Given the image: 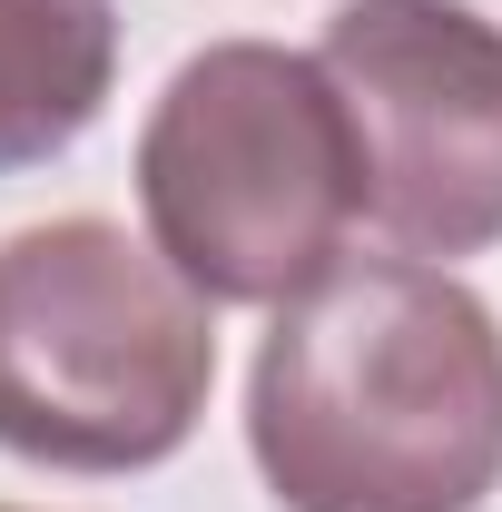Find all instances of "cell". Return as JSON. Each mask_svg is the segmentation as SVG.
I'll return each instance as SVG.
<instances>
[{"mask_svg":"<svg viewBox=\"0 0 502 512\" xmlns=\"http://www.w3.org/2000/svg\"><path fill=\"white\" fill-rule=\"evenodd\" d=\"M138 217L148 247L207 306H286L345 266L365 227L355 119L315 50L207 40L138 128Z\"/></svg>","mask_w":502,"mask_h":512,"instance_id":"obj_2","label":"cell"},{"mask_svg":"<svg viewBox=\"0 0 502 512\" xmlns=\"http://www.w3.org/2000/svg\"><path fill=\"white\" fill-rule=\"evenodd\" d=\"M0 512H10V503H0Z\"/></svg>","mask_w":502,"mask_h":512,"instance_id":"obj_6","label":"cell"},{"mask_svg":"<svg viewBox=\"0 0 502 512\" xmlns=\"http://www.w3.org/2000/svg\"><path fill=\"white\" fill-rule=\"evenodd\" d=\"M119 89V0H0V178L69 158Z\"/></svg>","mask_w":502,"mask_h":512,"instance_id":"obj_5","label":"cell"},{"mask_svg":"<svg viewBox=\"0 0 502 512\" xmlns=\"http://www.w3.org/2000/svg\"><path fill=\"white\" fill-rule=\"evenodd\" d=\"M276 512H483L502 483V316L424 256L286 296L247 365Z\"/></svg>","mask_w":502,"mask_h":512,"instance_id":"obj_1","label":"cell"},{"mask_svg":"<svg viewBox=\"0 0 502 512\" xmlns=\"http://www.w3.org/2000/svg\"><path fill=\"white\" fill-rule=\"evenodd\" d=\"M315 60L355 119L384 247L424 266L502 247V20L473 0H345Z\"/></svg>","mask_w":502,"mask_h":512,"instance_id":"obj_4","label":"cell"},{"mask_svg":"<svg viewBox=\"0 0 502 512\" xmlns=\"http://www.w3.org/2000/svg\"><path fill=\"white\" fill-rule=\"evenodd\" d=\"M217 394V306L119 217L0 237V453L148 473Z\"/></svg>","mask_w":502,"mask_h":512,"instance_id":"obj_3","label":"cell"}]
</instances>
